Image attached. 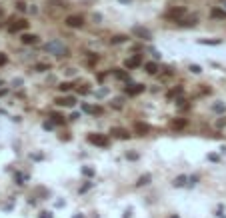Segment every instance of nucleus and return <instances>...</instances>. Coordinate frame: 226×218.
<instances>
[{"label":"nucleus","mask_w":226,"mask_h":218,"mask_svg":"<svg viewBox=\"0 0 226 218\" xmlns=\"http://www.w3.org/2000/svg\"><path fill=\"white\" fill-rule=\"evenodd\" d=\"M186 176H184V174H180V176H178V178H174V182H172V184L174 186H178V188H180V186H184V184H186Z\"/></svg>","instance_id":"obj_18"},{"label":"nucleus","mask_w":226,"mask_h":218,"mask_svg":"<svg viewBox=\"0 0 226 218\" xmlns=\"http://www.w3.org/2000/svg\"><path fill=\"white\" fill-rule=\"evenodd\" d=\"M184 126H186V120H172V128H176V130L184 128Z\"/></svg>","instance_id":"obj_23"},{"label":"nucleus","mask_w":226,"mask_h":218,"mask_svg":"<svg viewBox=\"0 0 226 218\" xmlns=\"http://www.w3.org/2000/svg\"><path fill=\"white\" fill-rule=\"evenodd\" d=\"M150 180H152L150 174H142L138 178V182H136V186H146V184H150Z\"/></svg>","instance_id":"obj_15"},{"label":"nucleus","mask_w":226,"mask_h":218,"mask_svg":"<svg viewBox=\"0 0 226 218\" xmlns=\"http://www.w3.org/2000/svg\"><path fill=\"white\" fill-rule=\"evenodd\" d=\"M208 160H212V162H218V156H216V154H208Z\"/></svg>","instance_id":"obj_36"},{"label":"nucleus","mask_w":226,"mask_h":218,"mask_svg":"<svg viewBox=\"0 0 226 218\" xmlns=\"http://www.w3.org/2000/svg\"><path fill=\"white\" fill-rule=\"evenodd\" d=\"M126 40H128V36H124V34H118V36H114L110 42H112V44H120V42H126Z\"/></svg>","instance_id":"obj_21"},{"label":"nucleus","mask_w":226,"mask_h":218,"mask_svg":"<svg viewBox=\"0 0 226 218\" xmlns=\"http://www.w3.org/2000/svg\"><path fill=\"white\" fill-rule=\"evenodd\" d=\"M56 104H58V106H68V108H72V106L76 104V98H72V96H66V98H56Z\"/></svg>","instance_id":"obj_6"},{"label":"nucleus","mask_w":226,"mask_h":218,"mask_svg":"<svg viewBox=\"0 0 226 218\" xmlns=\"http://www.w3.org/2000/svg\"><path fill=\"white\" fill-rule=\"evenodd\" d=\"M188 70H190L192 74H200V72H202V68H200L198 64H190V68H188Z\"/></svg>","instance_id":"obj_27"},{"label":"nucleus","mask_w":226,"mask_h":218,"mask_svg":"<svg viewBox=\"0 0 226 218\" xmlns=\"http://www.w3.org/2000/svg\"><path fill=\"white\" fill-rule=\"evenodd\" d=\"M132 34H136V36H140V38H144V40H150L152 38V34H150V30L144 26H134L132 28Z\"/></svg>","instance_id":"obj_4"},{"label":"nucleus","mask_w":226,"mask_h":218,"mask_svg":"<svg viewBox=\"0 0 226 218\" xmlns=\"http://www.w3.org/2000/svg\"><path fill=\"white\" fill-rule=\"evenodd\" d=\"M36 70L38 72H46V70H50V66H46V64H36Z\"/></svg>","instance_id":"obj_29"},{"label":"nucleus","mask_w":226,"mask_h":218,"mask_svg":"<svg viewBox=\"0 0 226 218\" xmlns=\"http://www.w3.org/2000/svg\"><path fill=\"white\" fill-rule=\"evenodd\" d=\"M144 92V84H132L130 88H126V94L128 96H136V94Z\"/></svg>","instance_id":"obj_8"},{"label":"nucleus","mask_w":226,"mask_h":218,"mask_svg":"<svg viewBox=\"0 0 226 218\" xmlns=\"http://www.w3.org/2000/svg\"><path fill=\"white\" fill-rule=\"evenodd\" d=\"M42 126H44V130H52L54 122H48V120H46V122H44V124H42Z\"/></svg>","instance_id":"obj_32"},{"label":"nucleus","mask_w":226,"mask_h":218,"mask_svg":"<svg viewBox=\"0 0 226 218\" xmlns=\"http://www.w3.org/2000/svg\"><path fill=\"white\" fill-rule=\"evenodd\" d=\"M16 6H18V10H20V12H24V10H26V6H24V4H22V2H18V4H16Z\"/></svg>","instance_id":"obj_37"},{"label":"nucleus","mask_w":226,"mask_h":218,"mask_svg":"<svg viewBox=\"0 0 226 218\" xmlns=\"http://www.w3.org/2000/svg\"><path fill=\"white\" fill-rule=\"evenodd\" d=\"M30 158H32V160H42V158H44V154L36 152V154H30Z\"/></svg>","instance_id":"obj_30"},{"label":"nucleus","mask_w":226,"mask_h":218,"mask_svg":"<svg viewBox=\"0 0 226 218\" xmlns=\"http://www.w3.org/2000/svg\"><path fill=\"white\" fill-rule=\"evenodd\" d=\"M52 122L54 124H64V118H62L60 114H52Z\"/></svg>","instance_id":"obj_26"},{"label":"nucleus","mask_w":226,"mask_h":218,"mask_svg":"<svg viewBox=\"0 0 226 218\" xmlns=\"http://www.w3.org/2000/svg\"><path fill=\"white\" fill-rule=\"evenodd\" d=\"M88 142L90 144H96V146H102V148H106L110 142H108V136L104 134H88Z\"/></svg>","instance_id":"obj_2"},{"label":"nucleus","mask_w":226,"mask_h":218,"mask_svg":"<svg viewBox=\"0 0 226 218\" xmlns=\"http://www.w3.org/2000/svg\"><path fill=\"white\" fill-rule=\"evenodd\" d=\"M28 22L26 20H16L14 24H10V32H18V30H26Z\"/></svg>","instance_id":"obj_5"},{"label":"nucleus","mask_w":226,"mask_h":218,"mask_svg":"<svg viewBox=\"0 0 226 218\" xmlns=\"http://www.w3.org/2000/svg\"><path fill=\"white\" fill-rule=\"evenodd\" d=\"M6 54H4V52H0V66H2V64H6Z\"/></svg>","instance_id":"obj_33"},{"label":"nucleus","mask_w":226,"mask_h":218,"mask_svg":"<svg viewBox=\"0 0 226 218\" xmlns=\"http://www.w3.org/2000/svg\"><path fill=\"white\" fill-rule=\"evenodd\" d=\"M210 14H212V18H220V20L226 18V10H224V8H218V6L212 8V12H210Z\"/></svg>","instance_id":"obj_12"},{"label":"nucleus","mask_w":226,"mask_h":218,"mask_svg":"<svg viewBox=\"0 0 226 218\" xmlns=\"http://www.w3.org/2000/svg\"><path fill=\"white\" fill-rule=\"evenodd\" d=\"M134 130H136V134H138V136H144V134H148L150 126L144 124V122H136V124H134Z\"/></svg>","instance_id":"obj_7"},{"label":"nucleus","mask_w":226,"mask_h":218,"mask_svg":"<svg viewBox=\"0 0 226 218\" xmlns=\"http://www.w3.org/2000/svg\"><path fill=\"white\" fill-rule=\"evenodd\" d=\"M178 26H194L196 24V16H190V18H184V20H176Z\"/></svg>","instance_id":"obj_13"},{"label":"nucleus","mask_w":226,"mask_h":218,"mask_svg":"<svg viewBox=\"0 0 226 218\" xmlns=\"http://www.w3.org/2000/svg\"><path fill=\"white\" fill-rule=\"evenodd\" d=\"M140 62H142L140 54H136L132 58H126V68H136V66H140Z\"/></svg>","instance_id":"obj_10"},{"label":"nucleus","mask_w":226,"mask_h":218,"mask_svg":"<svg viewBox=\"0 0 226 218\" xmlns=\"http://www.w3.org/2000/svg\"><path fill=\"white\" fill-rule=\"evenodd\" d=\"M64 22H66V26H70V28H82L84 26V18L78 16V14H70Z\"/></svg>","instance_id":"obj_3"},{"label":"nucleus","mask_w":226,"mask_h":218,"mask_svg":"<svg viewBox=\"0 0 226 218\" xmlns=\"http://www.w3.org/2000/svg\"><path fill=\"white\" fill-rule=\"evenodd\" d=\"M198 42L200 44H210V46H218V44H222V40H210V38H200Z\"/></svg>","instance_id":"obj_17"},{"label":"nucleus","mask_w":226,"mask_h":218,"mask_svg":"<svg viewBox=\"0 0 226 218\" xmlns=\"http://www.w3.org/2000/svg\"><path fill=\"white\" fill-rule=\"evenodd\" d=\"M188 180H190V184H196V182H198V176H190Z\"/></svg>","instance_id":"obj_38"},{"label":"nucleus","mask_w":226,"mask_h":218,"mask_svg":"<svg viewBox=\"0 0 226 218\" xmlns=\"http://www.w3.org/2000/svg\"><path fill=\"white\" fill-rule=\"evenodd\" d=\"M44 50L50 52V54H56V56H64L66 54V48H64V44L60 40H50L46 46H44Z\"/></svg>","instance_id":"obj_1"},{"label":"nucleus","mask_w":226,"mask_h":218,"mask_svg":"<svg viewBox=\"0 0 226 218\" xmlns=\"http://www.w3.org/2000/svg\"><path fill=\"white\" fill-rule=\"evenodd\" d=\"M144 68H146L148 74H156L158 72V64H156V62H146V66Z\"/></svg>","instance_id":"obj_16"},{"label":"nucleus","mask_w":226,"mask_h":218,"mask_svg":"<svg viewBox=\"0 0 226 218\" xmlns=\"http://www.w3.org/2000/svg\"><path fill=\"white\" fill-rule=\"evenodd\" d=\"M40 218H54L50 212H40Z\"/></svg>","instance_id":"obj_35"},{"label":"nucleus","mask_w":226,"mask_h":218,"mask_svg":"<svg viewBox=\"0 0 226 218\" xmlns=\"http://www.w3.org/2000/svg\"><path fill=\"white\" fill-rule=\"evenodd\" d=\"M22 42L24 44H38V36L36 34H22Z\"/></svg>","instance_id":"obj_11"},{"label":"nucleus","mask_w":226,"mask_h":218,"mask_svg":"<svg viewBox=\"0 0 226 218\" xmlns=\"http://www.w3.org/2000/svg\"><path fill=\"white\" fill-rule=\"evenodd\" d=\"M74 218H84V216H82V214H80V216H78V214H76V216H74Z\"/></svg>","instance_id":"obj_39"},{"label":"nucleus","mask_w":226,"mask_h":218,"mask_svg":"<svg viewBox=\"0 0 226 218\" xmlns=\"http://www.w3.org/2000/svg\"><path fill=\"white\" fill-rule=\"evenodd\" d=\"M28 176L26 174H22V172H16L14 174V180H16V184H24V180H26Z\"/></svg>","instance_id":"obj_19"},{"label":"nucleus","mask_w":226,"mask_h":218,"mask_svg":"<svg viewBox=\"0 0 226 218\" xmlns=\"http://www.w3.org/2000/svg\"><path fill=\"white\" fill-rule=\"evenodd\" d=\"M184 12H186L184 8H172L166 16H168V18H172V20H180V16H184Z\"/></svg>","instance_id":"obj_9"},{"label":"nucleus","mask_w":226,"mask_h":218,"mask_svg":"<svg viewBox=\"0 0 226 218\" xmlns=\"http://www.w3.org/2000/svg\"><path fill=\"white\" fill-rule=\"evenodd\" d=\"M108 94V90L106 88H102V90H98V92H96V96H100V98H102V96H106Z\"/></svg>","instance_id":"obj_34"},{"label":"nucleus","mask_w":226,"mask_h":218,"mask_svg":"<svg viewBox=\"0 0 226 218\" xmlns=\"http://www.w3.org/2000/svg\"><path fill=\"white\" fill-rule=\"evenodd\" d=\"M82 174L90 178V176H94V168H90V166H82Z\"/></svg>","instance_id":"obj_24"},{"label":"nucleus","mask_w":226,"mask_h":218,"mask_svg":"<svg viewBox=\"0 0 226 218\" xmlns=\"http://www.w3.org/2000/svg\"><path fill=\"white\" fill-rule=\"evenodd\" d=\"M90 188H92V182H86V184L80 188V192H86V190H90Z\"/></svg>","instance_id":"obj_31"},{"label":"nucleus","mask_w":226,"mask_h":218,"mask_svg":"<svg viewBox=\"0 0 226 218\" xmlns=\"http://www.w3.org/2000/svg\"><path fill=\"white\" fill-rule=\"evenodd\" d=\"M172 218H180V216H176V214H174V216H172Z\"/></svg>","instance_id":"obj_40"},{"label":"nucleus","mask_w":226,"mask_h":218,"mask_svg":"<svg viewBox=\"0 0 226 218\" xmlns=\"http://www.w3.org/2000/svg\"><path fill=\"white\" fill-rule=\"evenodd\" d=\"M58 88L62 90V92H68V90L72 88V84H70V82H60V86H58Z\"/></svg>","instance_id":"obj_25"},{"label":"nucleus","mask_w":226,"mask_h":218,"mask_svg":"<svg viewBox=\"0 0 226 218\" xmlns=\"http://www.w3.org/2000/svg\"><path fill=\"white\" fill-rule=\"evenodd\" d=\"M110 134L118 136V138H128V136H130V134H128V130H124V128H112V130H110Z\"/></svg>","instance_id":"obj_14"},{"label":"nucleus","mask_w":226,"mask_h":218,"mask_svg":"<svg viewBox=\"0 0 226 218\" xmlns=\"http://www.w3.org/2000/svg\"><path fill=\"white\" fill-rule=\"evenodd\" d=\"M212 110H214V112H224V110H226L224 102H214V104H212Z\"/></svg>","instance_id":"obj_20"},{"label":"nucleus","mask_w":226,"mask_h":218,"mask_svg":"<svg viewBox=\"0 0 226 218\" xmlns=\"http://www.w3.org/2000/svg\"><path fill=\"white\" fill-rule=\"evenodd\" d=\"M126 158L128 160H138V152H126Z\"/></svg>","instance_id":"obj_28"},{"label":"nucleus","mask_w":226,"mask_h":218,"mask_svg":"<svg viewBox=\"0 0 226 218\" xmlns=\"http://www.w3.org/2000/svg\"><path fill=\"white\" fill-rule=\"evenodd\" d=\"M114 76H116V78H120V80H128V78H130V76H128L126 72H122L120 68H116V70H114Z\"/></svg>","instance_id":"obj_22"}]
</instances>
